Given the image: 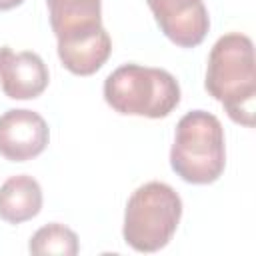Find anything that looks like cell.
Masks as SVG:
<instances>
[{"instance_id": "obj_4", "label": "cell", "mask_w": 256, "mask_h": 256, "mask_svg": "<svg viewBox=\"0 0 256 256\" xmlns=\"http://www.w3.org/2000/svg\"><path fill=\"white\" fill-rule=\"evenodd\" d=\"M182 200L164 182H146L132 192L124 210V242L136 252H156L164 248L180 222Z\"/></svg>"}, {"instance_id": "obj_11", "label": "cell", "mask_w": 256, "mask_h": 256, "mask_svg": "<svg viewBox=\"0 0 256 256\" xmlns=\"http://www.w3.org/2000/svg\"><path fill=\"white\" fill-rule=\"evenodd\" d=\"M28 250L30 254H36V256H50V254L74 256L78 254L80 244L74 230H70L60 222H52L32 234L28 242Z\"/></svg>"}, {"instance_id": "obj_12", "label": "cell", "mask_w": 256, "mask_h": 256, "mask_svg": "<svg viewBox=\"0 0 256 256\" xmlns=\"http://www.w3.org/2000/svg\"><path fill=\"white\" fill-rule=\"evenodd\" d=\"M24 0H0V10H12L16 6H20Z\"/></svg>"}, {"instance_id": "obj_9", "label": "cell", "mask_w": 256, "mask_h": 256, "mask_svg": "<svg viewBox=\"0 0 256 256\" xmlns=\"http://www.w3.org/2000/svg\"><path fill=\"white\" fill-rule=\"evenodd\" d=\"M56 40L92 32L102 26V0H46Z\"/></svg>"}, {"instance_id": "obj_7", "label": "cell", "mask_w": 256, "mask_h": 256, "mask_svg": "<svg viewBox=\"0 0 256 256\" xmlns=\"http://www.w3.org/2000/svg\"><path fill=\"white\" fill-rule=\"evenodd\" d=\"M48 80V68L36 52H14L8 46L0 48V86L8 98H38L46 90Z\"/></svg>"}, {"instance_id": "obj_1", "label": "cell", "mask_w": 256, "mask_h": 256, "mask_svg": "<svg viewBox=\"0 0 256 256\" xmlns=\"http://www.w3.org/2000/svg\"><path fill=\"white\" fill-rule=\"evenodd\" d=\"M204 86L224 106L232 122L254 126L256 62L254 44L246 34L228 32L216 40L208 56Z\"/></svg>"}, {"instance_id": "obj_5", "label": "cell", "mask_w": 256, "mask_h": 256, "mask_svg": "<svg viewBox=\"0 0 256 256\" xmlns=\"http://www.w3.org/2000/svg\"><path fill=\"white\" fill-rule=\"evenodd\" d=\"M162 34L180 48L202 44L210 16L202 0H146Z\"/></svg>"}, {"instance_id": "obj_10", "label": "cell", "mask_w": 256, "mask_h": 256, "mask_svg": "<svg viewBox=\"0 0 256 256\" xmlns=\"http://www.w3.org/2000/svg\"><path fill=\"white\" fill-rule=\"evenodd\" d=\"M42 210V188L28 176H10L0 186V218L8 224H22L32 220Z\"/></svg>"}, {"instance_id": "obj_6", "label": "cell", "mask_w": 256, "mask_h": 256, "mask_svg": "<svg viewBox=\"0 0 256 256\" xmlns=\"http://www.w3.org/2000/svg\"><path fill=\"white\" fill-rule=\"evenodd\" d=\"M48 140V124L38 112L12 108L0 116V156L10 162H26L40 156Z\"/></svg>"}, {"instance_id": "obj_2", "label": "cell", "mask_w": 256, "mask_h": 256, "mask_svg": "<svg viewBox=\"0 0 256 256\" xmlns=\"http://www.w3.org/2000/svg\"><path fill=\"white\" fill-rule=\"evenodd\" d=\"M170 166L188 184H212L222 176L226 166L224 128L214 114L192 110L178 120Z\"/></svg>"}, {"instance_id": "obj_3", "label": "cell", "mask_w": 256, "mask_h": 256, "mask_svg": "<svg viewBox=\"0 0 256 256\" xmlns=\"http://www.w3.org/2000/svg\"><path fill=\"white\" fill-rule=\"evenodd\" d=\"M104 100L118 114L164 118L180 104V86L162 68L124 64L104 80Z\"/></svg>"}, {"instance_id": "obj_8", "label": "cell", "mask_w": 256, "mask_h": 256, "mask_svg": "<svg viewBox=\"0 0 256 256\" xmlns=\"http://www.w3.org/2000/svg\"><path fill=\"white\" fill-rule=\"evenodd\" d=\"M112 52V40L104 26L58 40V58L62 66L76 76H90L98 72Z\"/></svg>"}]
</instances>
